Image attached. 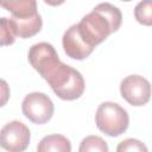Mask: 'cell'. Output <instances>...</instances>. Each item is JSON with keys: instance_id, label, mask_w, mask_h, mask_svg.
<instances>
[{"instance_id": "obj_6", "label": "cell", "mask_w": 152, "mask_h": 152, "mask_svg": "<svg viewBox=\"0 0 152 152\" xmlns=\"http://www.w3.org/2000/svg\"><path fill=\"white\" fill-rule=\"evenodd\" d=\"M121 96L132 106H144L150 101L152 94L151 83L140 75H129L120 83Z\"/></svg>"}, {"instance_id": "obj_9", "label": "cell", "mask_w": 152, "mask_h": 152, "mask_svg": "<svg viewBox=\"0 0 152 152\" xmlns=\"http://www.w3.org/2000/svg\"><path fill=\"white\" fill-rule=\"evenodd\" d=\"M14 27L15 34L20 38H30L37 34L43 26V20L39 13L28 18H14L11 17L10 19Z\"/></svg>"}, {"instance_id": "obj_1", "label": "cell", "mask_w": 152, "mask_h": 152, "mask_svg": "<svg viewBox=\"0 0 152 152\" xmlns=\"http://www.w3.org/2000/svg\"><path fill=\"white\" fill-rule=\"evenodd\" d=\"M121 21L122 14L116 6L109 2H101L77 23V28L84 42L95 49L110 33L119 30Z\"/></svg>"}, {"instance_id": "obj_11", "label": "cell", "mask_w": 152, "mask_h": 152, "mask_svg": "<svg viewBox=\"0 0 152 152\" xmlns=\"http://www.w3.org/2000/svg\"><path fill=\"white\" fill-rule=\"evenodd\" d=\"M1 6L10 11L14 18H28L38 13L34 0H4L1 1Z\"/></svg>"}, {"instance_id": "obj_4", "label": "cell", "mask_w": 152, "mask_h": 152, "mask_svg": "<svg viewBox=\"0 0 152 152\" xmlns=\"http://www.w3.org/2000/svg\"><path fill=\"white\" fill-rule=\"evenodd\" d=\"M21 110L30 121L37 125H42L52 118L55 107L51 99L46 94L33 91L24 97Z\"/></svg>"}, {"instance_id": "obj_2", "label": "cell", "mask_w": 152, "mask_h": 152, "mask_svg": "<svg viewBox=\"0 0 152 152\" xmlns=\"http://www.w3.org/2000/svg\"><path fill=\"white\" fill-rule=\"evenodd\" d=\"M43 78L62 100H76L84 91L86 84L81 72L61 61Z\"/></svg>"}, {"instance_id": "obj_8", "label": "cell", "mask_w": 152, "mask_h": 152, "mask_svg": "<svg viewBox=\"0 0 152 152\" xmlns=\"http://www.w3.org/2000/svg\"><path fill=\"white\" fill-rule=\"evenodd\" d=\"M62 44L66 56H69L72 59H78V61L84 59L94 51V49L90 48L80 34L77 24L71 25L64 32Z\"/></svg>"}, {"instance_id": "obj_7", "label": "cell", "mask_w": 152, "mask_h": 152, "mask_svg": "<svg viewBox=\"0 0 152 152\" xmlns=\"http://www.w3.org/2000/svg\"><path fill=\"white\" fill-rule=\"evenodd\" d=\"M27 58L31 66L38 71L42 77H44L59 62L55 48L46 42H40L32 45L28 50Z\"/></svg>"}, {"instance_id": "obj_15", "label": "cell", "mask_w": 152, "mask_h": 152, "mask_svg": "<svg viewBox=\"0 0 152 152\" xmlns=\"http://www.w3.org/2000/svg\"><path fill=\"white\" fill-rule=\"evenodd\" d=\"M1 24V45H10L15 40V31L12 25V21L5 17L0 19Z\"/></svg>"}, {"instance_id": "obj_3", "label": "cell", "mask_w": 152, "mask_h": 152, "mask_svg": "<svg viewBox=\"0 0 152 152\" xmlns=\"http://www.w3.org/2000/svg\"><path fill=\"white\" fill-rule=\"evenodd\" d=\"M95 124L104 134L109 137H118L128 128L129 116L127 110L120 104L106 101L96 109Z\"/></svg>"}, {"instance_id": "obj_12", "label": "cell", "mask_w": 152, "mask_h": 152, "mask_svg": "<svg viewBox=\"0 0 152 152\" xmlns=\"http://www.w3.org/2000/svg\"><path fill=\"white\" fill-rule=\"evenodd\" d=\"M78 152H108V145L99 135H88L80 142Z\"/></svg>"}, {"instance_id": "obj_10", "label": "cell", "mask_w": 152, "mask_h": 152, "mask_svg": "<svg viewBox=\"0 0 152 152\" xmlns=\"http://www.w3.org/2000/svg\"><path fill=\"white\" fill-rule=\"evenodd\" d=\"M37 152H71V144L62 134H49L39 141Z\"/></svg>"}, {"instance_id": "obj_14", "label": "cell", "mask_w": 152, "mask_h": 152, "mask_svg": "<svg viewBox=\"0 0 152 152\" xmlns=\"http://www.w3.org/2000/svg\"><path fill=\"white\" fill-rule=\"evenodd\" d=\"M116 152H148L146 145L134 138H127L116 146Z\"/></svg>"}, {"instance_id": "obj_5", "label": "cell", "mask_w": 152, "mask_h": 152, "mask_svg": "<svg viewBox=\"0 0 152 152\" xmlns=\"http://www.w3.org/2000/svg\"><path fill=\"white\" fill-rule=\"evenodd\" d=\"M30 139L28 127L18 120L7 122L0 131V145L8 152H24L30 144Z\"/></svg>"}, {"instance_id": "obj_13", "label": "cell", "mask_w": 152, "mask_h": 152, "mask_svg": "<svg viewBox=\"0 0 152 152\" xmlns=\"http://www.w3.org/2000/svg\"><path fill=\"white\" fill-rule=\"evenodd\" d=\"M134 17L138 23L152 26V0H144L135 5Z\"/></svg>"}]
</instances>
